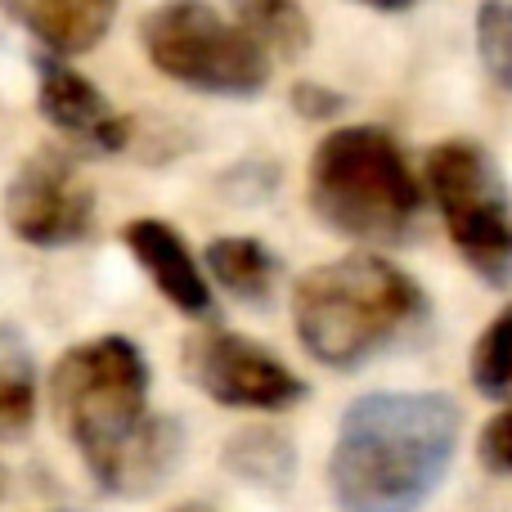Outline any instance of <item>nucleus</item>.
Wrapping results in <instances>:
<instances>
[{
	"instance_id": "412c9836",
	"label": "nucleus",
	"mask_w": 512,
	"mask_h": 512,
	"mask_svg": "<svg viewBox=\"0 0 512 512\" xmlns=\"http://www.w3.org/2000/svg\"><path fill=\"white\" fill-rule=\"evenodd\" d=\"M5 495H9V472L0 468V504H5Z\"/></svg>"
},
{
	"instance_id": "7ed1b4c3",
	"label": "nucleus",
	"mask_w": 512,
	"mask_h": 512,
	"mask_svg": "<svg viewBox=\"0 0 512 512\" xmlns=\"http://www.w3.org/2000/svg\"><path fill=\"white\" fill-rule=\"evenodd\" d=\"M427 319V292L414 274L373 252L337 256L306 270L292 288V324L310 360L337 373L369 364Z\"/></svg>"
},
{
	"instance_id": "2eb2a0df",
	"label": "nucleus",
	"mask_w": 512,
	"mask_h": 512,
	"mask_svg": "<svg viewBox=\"0 0 512 512\" xmlns=\"http://www.w3.org/2000/svg\"><path fill=\"white\" fill-rule=\"evenodd\" d=\"M468 373H472V387H477L481 396L499 400V405H512V306L504 315L490 319L481 342L472 346Z\"/></svg>"
},
{
	"instance_id": "f03ea898",
	"label": "nucleus",
	"mask_w": 512,
	"mask_h": 512,
	"mask_svg": "<svg viewBox=\"0 0 512 512\" xmlns=\"http://www.w3.org/2000/svg\"><path fill=\"white\" fill-rule=\"evenodd\" d=\"M463 414L441 391H369L351 400L328 454V495L342 512H418L445 486Z\"/></svg>"
},
{
	"instance_id": "39448f33",
	"label": "nucleus",
	"mask_w": 512,
	"mask_h": 512,
	"mask_svg": "<svg viewBox=\"0 0 512 512\" xmlns=\"http://www.w3.org/2000/svg\"><path fill=\"white\" fill-rule=\"evenodd\" d=\"M140 45L167 81L198 95L252 99L270 86L274 59L212 0H162L144 14Z\"/></svg>"
},
{
	"instance_id": "4468645a",
	"label": "nucleus",
	"mask_w": 512,
	"mask_h": 512,
	"mask_svg": "<svg viewBox=\"0 0 512 512\" xmlns=\"http://www.w3.org/2000/svg\"><path fill=\"white\" fill-rule=\"evenodd\" d=\"M230 18L270 59H301L310 50V18L301 0H230Z\"/></svg>"
},
{
	"instance_id": "9d476101",
	"label": "nucleus",
	"mask_w": 512,
	"mask_h": 512,
	"mask_svg": "<svg viewBox=\"0 0 512 512\" xmlns=\"http://www.w3.org/2000/svg\"><path fill=\"white\" fill-rule=\"evenodd\" d=\"M126 252L135 256L149 283L180 310V315H212V279H207L203 261L189 252V243L158 216H135L122 230Z\"/></svg>"
},
{
	"instance_id": "0eeeda50",
	"label": "nucleus",
	"mask_w": 512,
	"mask_h": 512,
	"mask_svg": "<svg viewBox=\"0 0 512 512\" xmlns=\"http://www.w3.org/2000/svg\"><path fill=\"white\" fill-rule=\"evenodd\" d=\"M185 378L212 405L248 414H283L310 396L306 378H297L270 346L230 328H207L185 346Z\"/></svg>"
},
{
	"instance_id": "1a4fd4ad",
	"label": "nucleus",
	"mask_w": 512,
	"mask_h": 512,
	"mask_svg": "<svg viewBox=\"0 0 512 512\" xmlns=\"http://www.w3.org/2000/svg\"><path fill=\"white\" fill-rule=\"evenodd\" d=\"M32 72H36V108L63 135V144H72L81 153H122L131 144L126 113L90 77H81L68 59L36 50Z\"/></svg>"
},
{
	"instance_id": "9b49d317",
	"label": "nucleus",
	"mask_w": 512,
	"mask_h": 512,
	"mask_svg": "<svg viewBox=\"0 0 512 512\" xmlns=\"http://www.w3.org/2000/svg\"><path fill=\"white\" fill-rule=\"evenodd\" d=\"M0 14L23 27L45 54L77 59L108 36L117 0H0Z\"/></svg>"
},
{
	"instance_id": "6e6552de",
	"label": "nucleus",
	"mask_w": 512,
	"mask_h": 512,
	"mask_svg": "<svg viewBox=\"0 0 512 512\" xmlns=\"http://www.w3.org/2000/svg\"><path fill=\"white\" fill-rule=\"evenodd\" d=\"M5 221L27 248H72L95 230V189L72 153L36 149L5 189Z\"/></svg>"
},
{
	"instance_id": "f257e3e1",
	"label": "nucleus",
	"mask_w": 512,
	"mask_h": 512,
	"mask_svg": "<svg viewBox=\"0 0 512 512\" xmlns=\"http://www.w3.org/2000/svg\"><path fill=\"white\" fill-rule=\"evenodd\" d=\"M149 387V360L117 333L68 346L50 373L54 423L104 495H149L180 463L185 432L153 414Z\"/></svg>"
},
{
	"instance_id": "a211bd4d",
	"label": "nucleus",
	"mask_w": 512,
	"mask_h": 512,
	"mask_svg": "<svg viewBox=\"0 0 512 512\" xmlns=\"http://www.w3.org/2000/svg\"><path fill=\"white\" fill-rule=\"evenodd\" d=\"M477 459H481V468L495 472V477H512V405H504L481 427Z\"/></svg>"
},
{
	"instance_id": "aec40b11",
	"label": "nucleus",
	"mask_w": 512,
	"mask_h": 512,
	"mask_svg": "<svg viewBox=\"0 0 512 512\" xmlns=\"http://www.w3.org/2000/svg\"><path fill=\"white\" fill-rule=\"evenodd\" d=\"M355 5H369V9H378V14H405L418 0H355Z\"/></svg>"
},
{
	"instance_id": "20e7f679",
	"label": "nucleus",
	"mask_w": 512,
	"mask_h": 512,
	"mask_svg": "<svg viewBox=\"0 0 512 512\" xmlns=\"http://www.w3.org/2000/svg\"><path fill=\"white\" fill-rule=\"evenodd\" d=\"M306 198L324 230L355 243L409 239L423 212V185L382 126L328 131L310 153Z\"/></svg>"
},
{
	"instance_id": "f3484780",
	"label": "nucleus",
	"mask_w": 512,
	"mask_h": 512,
	"mask_svg": "<svg viewBox=\"0 0 512 512\" xmlns=\"http://www.w3.org/2000/svg\"><path fill=\"white\" fill-rule=\"evenodd\" d=\"M477 59L486 77L512 95V0L477 5Z\"/></svg>"
},
{
	"instance_id": "423d86ee",
	"label": "nucleus",
	"mask_w": 512,
	"mask_h": 512,
	"mask_svg": "<svg viewBox=\"0 0 512 512\" xmlns=\"http://www.w3.org/2000/svg\"><path fill=\"white\" fill-rule=\"evenodd\" d=\"M423 185L445 234L486 283H512V194L499 162L477 140H445L427 153Z\"/></svg>"
},
{
	"instance_id": "6ab92c4d",
	"label": "nucleus",
	"mask_w": 512,
	"mask_h": 512,
	"mask_svg": "<svg viewBox=\"0 0 512 512\" xmlns=\"http://www.w3.org/2000/svg\"><path fill=\"white\" fill-rule=\"evenodd\" d=\"M292 104L306 117H333L337 108H342V95H333L328 86H315V81H301V86L292 90Z\"/></svg>"
},
{
	"instance_id": "f8f14e48",
	"label": "nucleus",
	"mask_w": 512,
	"mask_h": 512,
	"mask_svg": "<svg viewBox=\"0 0 512 512\" xmlns=\"http://www.w3.org/2000/svg\"><path fill=\"white\" fill-rule=\"evenodd\" d=\"M203 270H207V279L221 283L234 301L265 306L283 274V265H279V256H274V248H265L252 234H225V239L207 243Z\"/></svg>"
},
{
	"instance_id": "dca6fc26",
	"label": "nucleus",
	"mask_w": 512,
	"mask_h": 512,
	"mask_svg": "<svg viewBox=\"0 0 512 512\" xmlns=\"http://www.w3.org/2000/svg\"><path fill=\"white\" fill-rule=\"evenodd\" d=\"M230 468L243 481L279 490V486H288L292 468H297V454L288 450V441L279 432H239V441L230 445Z\"/></svg>"
},
{
	"instance_id": "ddd939ff",
	"label": "nucleus",
	"mask_w": 512,
	"mask_h": 512,
	"mask_svg": "<svg viewBox=\"0 0 512 512\" xmlns=\"http://www.w3.org/2000/svg\"><path fill=\"white\" fill-rule=\"evenodd\" d=\"M36 355L14 324H0V441H23L36 423Z\"/></svg>"
}]
</instances>
